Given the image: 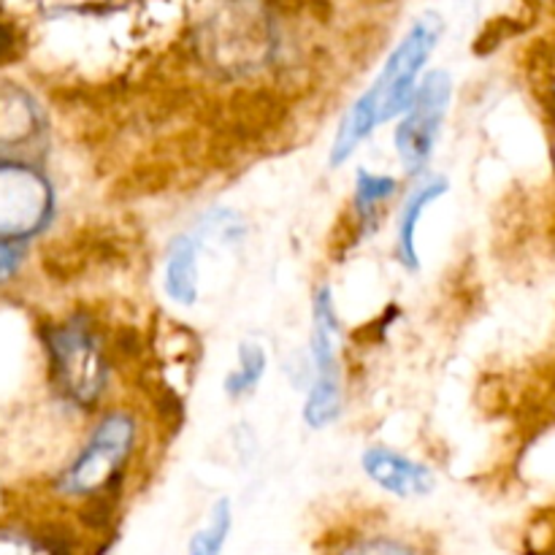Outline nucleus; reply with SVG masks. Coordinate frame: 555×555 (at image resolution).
<instances>
[{
  "mask_svg": "<svg viewBox=\"0 0 555 555\" xmlns=\"http://www.w3.org/2000/svg\"><path fill=\"white\" fill-rule=\"evenodd\" d=\"M437 36L439 25L431 20H423L412 27L410 36L390 54V60L385 63L383 74L377 76L372 90L366 95H361V101L350 108L347 119L341 122L331 160L341 163L356 150L363 135H369L379 122H385V119L396 117V114L412 106V101H415L417 74H421L428 54L434 52Z\"/></svg>",
  "mask_w": 555,
  "mask_h": 555,
  "instance_id": "obj_1",
  "label": "nucleus"
},
{
  "mask_svg": "<svg viewBox=\"0 0 555 555\" xmlns=\"http://www.w3.org/2000/svg\"><path fill=\"white\" fill-rule=\"evenodd\" d=\"M60 383L79 401H92L103 385V366L95 341L81 328H60L49 339Z\"/></svg>",
  "mask_w": 555,
  "mask_h": 555,
  "instance_id": "obj_5",
  "label": "nucleus"
},
{
  "mask_svg": "<svg viewBox=\"0 0 555 555\" xmlns=\"http://www.w3.org/2000/svg\"><path fill=\"white\" fill-rule=\"evenodd\" d=\"M334 334L336 320L331 309L328 291L320 293L318 307H314V363H318V383H314L312 399L307 404V421L314 428L328 426L339 412V374H336L334 358Z\"/></svg>",
  "mask_w": 555,
  "mask_h": 555,
  "instance_id": "obj_4",
  "label": "nucleus"
},
{
  "mask_svg": "<svg viewBox=\"0 0 555 555\" xmlns=\"http://www.w3.org/2000/svg\"><path fill=\"white\" fill-rule=\"evenodd\" d=\"M448 190V182L444 179H434V182L423 184L415 195H410L404 206V220H401V233H399V247H401V260L406 266L415 269L417 266V253H415V231H417V222H421L423 209H426L431 201H437L439 195Z\"/></svg>",
  "mask_w": 555,
  "mask_h": 555,
  "instance_id": "obj_9",
  "label": "nucleus"
},
{
  "mask_svg": "<svg viewBox=\"0 0 555 555\" xmlns=\"http://www.w3.org/2000/svg\"><path fill=\"white\" fill-rule=\"evenodd\" d=\"M231 531V504L222 499L211 513L209 526L190 540V555H220Z\"/></svg>",
  "mask_w": 555,
  "mask_h": 555,
  "instance_id": "obj_10",
  "label": "nucleus"
},
{
  "mask_svg": "<svg viewBox=\"0 0 555 555\" xmlns=\"http://www.w3.org/2000/svg\"><path fill=\"white\" fill-rule=\"evenodd\" d=\"M130 442H133V421L128 415H119V412L106 417L95 431L90 448L81 453V459L63 477V491L90 493L95 488L106 486L122 466Z\"/></svg>",
  "mask_w": 555,
  "mask_h": 555,
  "instance_id": "obj_2",
  "label": "nucleus"
},
{
  "mask_svg": "<svg viewBox=\"0 0 555 555\" xmlns=\"http://www.w3.org/2000/svg\"><path fill=\"white\" fill-rule=\"evenodd\" d=\"M16 263V253L11 247H5V244H0V276L9 274L11 269H14Z\"/></svg>",
  "mask_w": 555,
  "mask_h": 555,
  "instance_id": "obj_13",
  "label": "nucleus"
},
{
  "mask_svg": "<svg viewBox=\"0 0 555 555\" xmlns=\"http://www.w3.org/2000/svg\"><path fill=\"white\" fill-rule=\"evenodd\" d=\"M450 103V79L448 74H431L421 92L412 101L410 114L401 122L396 144H399L401 157L410 168H421L428 160L437 141L439 125H442L444 108Z\"/></svg>",
  "mask_w": 555,
  "mask_h": 555,
  "instance_id": "obj_3",
  "label": "nucleus"
},
{
  "mask_svg": "<svg viewBox=\"0 0 555 555\" xmlns=\"http://www.w3.org/2000/svg\"><path fill=\"white\" fill-rule=\"evenodd\" d=\"M238 358H242V369H238L236 374H231L228 377V393L231 396H238L244 393V390L255 388L258 385V379L263 377V366H266V356L260 347H253V345H244L242 352H238Z\"/></svg>",
  "mask_w": 555,
  "mask_h": 555,
  "instance_id": "obj_11",
  "label": "nucleus"
},
{
  "mask_svg": "<svg viewBox=\"0 0 555 555\" xmlns=\"http://www.w3.org/2000/svg\"><path fill=\"white\" fill-rule=\"evenodd\" d=\"M396 190V182L388 177H372V173L361 171L358 173V190H356V204L358 211L363 217H372L383 201L390 198V193Z\"/></svg>",
  "mask_w": 555,
  "mask_h": 555,
  "instance_id": "obj_12",
  "label": "nucleus"
},
{
  "mask_svg": "<svg viewBox=\"0 0 555 555\" xmlns=\"http://www.w3.org/2000/svg\"><path fill=\"white\" fill-rule=\"evenodd\" d=\"M0 236H20L41 225L47 188L25 171H0Z\"/></svg>",
  "mask_w": 555,
  "mask_h": 555,
  "instance_id": "obj_6",
  "label": "nucleus"
},
{
  "mask_svg": "<svg viewBox=\"0 0 555 555\" xmlns=\"http://www.w3.org/2000/svg\"><path fill=\"white\" fill-rule=\"evenodd\" d=\"M11 43H14V36H11L9 27L0 25V57H3V54H9Z\"/></svg>",
  "mask_w": 555,
  "mask_h": 555,
  "instance_id": "obj_14",
  "label": "nucleus"
},
{
  "mask_svg": "<svg viewBox=\"0 0 555 555\" xmlns=\"http://www.w3.org/2000/svg\"><path fill=\"white\" fill-rule=\"evenodd\" d=\"M363 469L377 486L399 496H423L434 488L431 472L388 450H369L363 455Z\"/></svg>",
  "mask_w": 555,
  "mask_h": 555,
  "instance_id": "obj_7",
  "label": "nucleus"
},
{
  "mask_svg": "<svg viewBox=\"0 0 555 555\" xmlns=\"http://www.w3.org/2000/svg\"><path fill=\"white\" fill-rule=\"evenodd\" d=\"M168 296L177 298L179 304H195L198 296V269H195V247L188 238H179L171 247L166 269Z\"/></svg>",
  "mask_w": 555,
  "mask_h": 555,
  "instance_id": "obj_8",
  "label": "nucleus"
}]
</instances>
